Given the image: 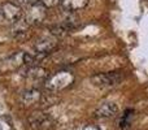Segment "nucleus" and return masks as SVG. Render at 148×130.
I'll use <instances>...</instances> for the list:
<instances>
[{"label":"nucleus","mask_w":148,"mask_h":130,"mask_svg":"<svg viewBox=\"0 0 148 130\" xmlns=\"http://www.w3.org/2000/svg\"><path fill=\"white\" fill-rule=\"evenodd\" d=\"M82 130H100V128H97V126H95V125H87Z\"/></svg>","instance_id":"nucleus-15"},{"label":"nucleus","mask_w":148,"mask_h":130,"mask_svg":"<svg viewBox=\"0 0 148 130\" xmlns=\"http://www.w3.org/2000/svg\"><path fill=\"white\" fill-rule=\"evenodd\" d=\"M133 120H134V111L133 109H126L125 112H123L121 120H120V128L122 130H127L129 128H130Z\"/></svg>","instance_id":"nucleus-11"},{"label":"nucleus","mask_w":148,"mask_h":130,"mask_svg":"<svg viewBox=\"0 0 148 130\" xmlns=\"http://www.w3.org/2000/svg\"><path fill=\"white\" fill-rule=\"evenodd\" d=\"M87 4H88V0H62L60 7L65 12L73 13V12H78V10L84 9L87 7Z\"/></svg>","instance_id":"nucleus-9"},{"label":"nucleus","mask_w":148,"mask_h":130,"mask_svg":"<svg viewBox=\"0 0 148 130\" xmlns=\"http://www.w3.org/2000/svg\"><path fill=\"white\" fill-rule=\"evenodd\" d=\"M27 76H30L31 78H43V77H46V70H44L43 68H39V66H34V68L29 69L27 72Z\"/></svg>","instance_id":"nucleus-12"},{"label":"nucleus","mask_w":148,"mask_h":130,"mask_svg":"<svg viewBox=\"0 0 148 130\" xmlns=\"http://www.w3.org/2000/svg\"><path fill=\"white\" fill-rule=\"evenodd\" d=\"M118 107L114 102H104L95 109V117L97 118H110L117 115Z\"/></svg>","instance_id":"nucleus-8"},{"label":"nucleus","mask_w":148,"mask_h":130,"mask_svg":"<svg viewBox=\"0 0 148 130\" xmlns=\"http://www.w3.org/2000/svg\"><path fill=\"white\" fill-rule=\"evenodd\" d=\"M29 125L34 130H48L52 128L53 122L48 115L43 112H35L29 117Z\"/></svg>","instance_id":"nucleus-4"},{"label":"nucleus","mask_w":148,"mask_h":130,"mask_svg":"<svg viewBox=\"0 0 148 130\" xmlns=\"http://www.w3.org/2000/svg\"><path fill=\"white\" fill-rule=\"evenodd\" d=\"M73 82V74L69 72H59L55 76H52L51 78L47 81V87L49 90H61L65 89L66 86H69Z\"/></svg>","instance_id":"nucleus-3"},{"label":"nucleus","mask_w":148,"mask_h":130,"mask_svg":"<svg viewBox=\"0 0 148 130\" xmlns=\"http://www.w3.org/2000/svg\"><path fill=\"white\" fill-rule=\"evenodd\" d=\"M21 3H23V4H30V5H34V4H38L40 0H20Z\"/></svg>","instance_id":"nucleus-14"},{"label":"nucleus","mask_w":148,"mask_h":130,"mask_svg":"<svg viewBox=\"0 0 148 130\" xmlns=\"http://www.w3.org/2000/svg\"><path fill=\"white\" fill-rule=\"evenodd\" d=\"M21 16H22V10L20 5L16 3L7 1L0 5V22L1 23L14 25L21 20Z\"/></svg>","instance_id":"nucleus-2"},{"label":"nucleus","mask_w":148,"mask_h":130,"mask_svg":"<svg viewBox=\"0 0 148 130\" xmlns=\"http://www.w3.org/2000/svg\"><path fill=\"white\" fill-rule=\"evenodd\" d=\"M42 99V92L38 89H29L21 94V103L25 105H31Z\"/></svg>","instance_id":"nucleus-10"},{"label":"nucleus","mask_w":148,"mask_h":130,"mask_svg":"<svg viewBox=\"0 0 148 130\" xmlns=\"http://www.w3.org/2000/svg\"><path fill=\"white\" fill-rule=\"evenodd\" d=\"M123 79L122 72H105V73H96L91 77V82L94 86L101 87V89H109V87L117 86Z\"/></svg>","instance_id":"nucleus-1"},{"label":"nucleus","mask_w":148,"mask_h":130,"mask_svg":"<svg viewBox=\"0 0 148 130\" xmlns=\"http://www.w3.org/2000/svg\"><path fill=\"white\" fill-rule=\"evenodd\" d=\"M31 61H33V57L29 54H26V52H18V54L10 56L9 59L3 63V65H4L3 69H5V70L10 69V70H12V69H16V68H18V66L27 64V63H31Z\"/></svg>","instance_id":"nucleus-6"},{"label":"nucleus","mask_w":148,"mask_h":130,"mask_svg":"<svg viewBox=\"0 0 148 130\" xmlns=\"http://www.w3.org/2000/svg\"><path fill=\"white\" fill-rule=\"evenodd\" d=\"M47 8L43 4H34L26 12V22L30 25H38L46 18Z\"/></svg>","instance_id":"nucleus-5"},{"label":"nucleus","mask_w":148,"mask_h":130,"mask_svg":"<svg viewBox=\"0 0 148 130\" xmlns=\"http://www.w3.org/2000/svg\"><path fill=\"white\" fill-rule=\"evenodd\" d=\"M57 47V39L56 36L51 35V36H44V38L39 39L36 42V44L34 46L36 54H42V55H47L51 51H53Z\"/></svg>","instance_id":"nucleus-7"},{"label":"nucleus","mask_w":148,"mask_h":130,"mask_svg":"<svg viewBox=\"0 0 148 130\" xmlns=\"http://www.w3.org/2000/svg\"><path fill=\"white\" fill-rule=\"evenodd\" d=\"M42 3L46 8H52L56 7V5H60L62 3V0H42Z\"/></svg>","instance_id":"nucleus-13"}]
</instances>
